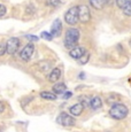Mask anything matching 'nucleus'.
Listing matches in <instances>:
<instances>
[{
    "mask_svg": "<svg viewBox=\"0 0 131 132\" xmlns=\"http://www.w3.org/2000/svg\"><path fill=\"white\" fill-rule=\"evenodd\" d=\"M108 114H109V116L112 118H114V120L121 121V120H124L128 116V114H129V108H128L124 103L117 102V103L112 105Z\"/></svg>",
    "mask_w": 131,
    "mask_h": 132,
    "instance_id": "obj_1",
    "label": "nucleus"
},
{
    "mask_svg": "<svg viewBox=\"0 0 131 132\" xmlns=\"http://www.w3.org/2000/svg\"><path fill=\"white\" fill-rule=\"evenodd\" d=\"M79 34V30L77 29H74V28L68 29L64 37V47L68 48V50H72L74 47H76L80 37Z\"/></svg>",
    "mask_w": 131,
    "mask_h": 132,
    "instance_id": "obj_2",
    "label": "nucleus"
},
{
    "mask_svg": "<svg viewBox=\"0 0 131 132\" xmlns=\"http://www.w3.org/2000/svg\"><path fill=\"white\" fill-rule=\"evenodd\" d=\"M77 14H78V21L82 23H87L91 20V12H90L89 6L86 5L77 6Z\"/></svg>",
    "mask_w": 131,
    "mask_h": 132,
    "instance_id": "obj_3",
    "label": "nucleus"
},
{
    "mask_svg": "<svg viewBox=\"0 0 131 132\" xmlns=\"http://www.w3.org/2000/svg\"><path fill=\"white\" fill-rule=\"evenodd\" d=\"M64 21L69 25H75L78 22V14H77V6L69 8L64 14Z\"/></svg>",
    "mask_w": 131,
    "mask_h": 132,
    "instance_id": "obj_4",
    "label": "nucleus"
},
{
    "mask_svg": "<svg viewBox=\"0 0 131 132\" xmlns=\"http://www.w3.org/2000/svg\"><path fill=\"white\" fill-rule=\"evenodd\" d=\"M56 123L62 126H72V125H75L76 121H75V118L72 117V116H70L69 114L62 111V113H60L59 116H58Z\"/></svg>",
    "mask_w": 131,
    "mask_h": 132,
    "instance_id": "obj_5",
    "label": "nucleus"
},
{
    "mask_svg": "<svg viewBox=\"0 0 131 132\" xmlns=\"http://www.w3.org/2000/svg\"><path fill=\"white\" fill-rule=\"evenodd\" d=\"M19 47H20V39L19 38H16V37L9 38L6 43V53L13 55L17 52Z\"/></svg>",
    "mask_w": 131,
    "mask_h": 132,
    "instance_id": "obj_6",
    "label": "nucleus"
},
{
    "mask_svg": "<svg viewBox=\"0 0 131 132\" xmlns=\"http://www.w3.org/2000/svg\"><path fill=\"white\" fill-rule=\"evenodd\" d=\"M34 51H35V46L32 43H29L28 45L23 47V50L20 52V57H21L23 61H29L32 57V54H34Z\"/></svg>",
    "mask_w": 131,
    "mask_h": 132,
    "instance_id": "obj_7",
    "label": "nucleus"
},
{
    "mask_svg": "<svg viewBox=\"0 0 131 132\" xmlns=\"http://www.w3.org/2000/svg\"><path fill=\"white\" fill-rule=\"evenodd\" d=\"M61 31H62V23H61V21H60V19H55L54 21H53V24H52L50 35H51L53 38H56V37H60Z\"/></svg>",
    "mask_w": 131,
    "mask_h": 132,
    "instance_id": "obj_8",
    "label": "nucleus"
},
{
    "mask_svg": "<svg viewBox=\"0 0 131 132\" xmlns=\"http://www.w3.org/2000/svg\"><path fill=\"white\" fill-rule=\"evenodd\" d=\"M86 53V50H85L84 47H80V46H76L74 47L72 50H70L69 52V55L71 57H74V59H77L78 60L80 56H83V55Z\"/></svg>",
    "mask_w": 131,
    "mask_h": 132,
    "instance_id": "obj_9",
    "label": "nucleus"
},
{
    "mask_svg": "<svg viewBox=\"0 0 131 132\" xmlns=\"http://www.w3.org/2000/svg\"><path fill=\"white\" fill-rule=\"evenodd\" d=\"M90 107H91L93 110H98L102 107V100L100 96L94 95L90 99Z\"/></svg>",
    "mask_w": 131,
    "mask_h": 132,
    "instance_id": "obj_10",
    "label": "nucleus"
},
{
    "mask_svg": "<svg viewBox=\"0 0 131 132\" xmlns=\"http://www.w3.org/2000/svg\"><path fill=\"white\" fill-rule=\"evenodd\" d=\"M83 110H84V107H83L79 102L75 103V105H72L71 107L69 108V113L71 114L72 116H79L80 114L83 113Z\"/></svg>",
    "mask_w": 131,
    "mask_h": 132,
    "instance_id": "obj_11",
    "label": "nucleus"
},
{
    "mask_svg": "<svg viewBox=\"0 0 131 132\" xmlns=\"http://www.w3.org/2000/svg\"><path fill=\"white\" fill-rule=\"evenodd\" d=\"M61 78V69L60 68H54V69L51 71L48 76V80L51 83H55Z\"/></svg>",
    "mask_w": 131,
    "mask_h": 132,
    "instance_id": "obj_12",
    "label": "nucleus"
},
{
    "mask_svg": "<svg viewBox=\"0 0 131 132\" xmlns=\"http://www.w3.org/2000/svg\"><path fill=\"white\" fill-rule=\"evenodd\" d=\"M53 93L54 94H63V93L67 91V86H66L64 83L62 82H59L56 83V84H54V86H53Z\"/></svg>",
    "mask_w": 131,
    "mask_h": 132,
    "instance_id": "obj_13",
    "label": "nucleus"
},
{
    "mask_svg": "<svg viewBox=\"0 0 131 132\" xmlns=\"http://www.w3.org/2000/svg\"><path fill=\"white\" fill-rule=\"evenodd\" d=\"M40 98L44 100H50V101H55L58 99V95L54 94L51 91H43L40 92Z\"/></svg>",
    "mask_w": 131,
    "mask_h": 132,
    "instance_id": "obj_14",
    "label": "nucleus"
},
{
    "mask_svg": "<svg viewBox=\"0 0 131 132\" xmlns=\"http://www.w3.org/2000/svg\"><path fill=\"white\" fill-rule=\"evenodd\" d=\"M89 1H90V5H91L93 8L98 9V11L102 9L106 6L105 0H89Z\"/></svg>",
    "mask_w": 131,
    "mask_h": 132,
    "instance_id": "obj_15",
    "label": "nucleus"
},
{
    "mask_svg": "<svg viewBox=\"0 0 131 132\" xmlns=\"http://www.w3.org/2000/svg\"><path fill=\"white\" fill-rule=\"evenodd\" d=\"M90 96L87 95H80L79 96V103L83 106V107H90Z\"/></svg>",
    "mask_w": 131,
    "mask_h": 132,
    "instance_id": "obj_16",
    "label": "nucleus"
},
{
    "mask_svg": "<svg viewBox=\"0 0 131 132\" xmlns=\"http://www.w3.org/2000/svg\"><path fill=\"white\" fill-rule=\"evenodd\" d=\"M130 1L131 0H116V6L118 7V8L123 9L128 6V4H129Z\"/></svg>",
    "mask_w": 131,
    "mask_h": 132,
    "instance_id": "obj_17",
    "label": "nucleus"
},
{
    "mask_svg": "<svg viewBox=\"0 0 131 132\" xmlns=\"http://www.w3.org/2000/svg\"><path fill=\"white\" fill-rule=\"evenodd\" d=\"M89 59H90V54H89V53H85V54L83 55V56H80L78 60H79L80 64H86L87 61H89Z\"/></svg>",
    "mask_w": 131,
    "mask_h": 132,
    "instance_id": "obj_18",
    "label": "nucleus"
},
{
    "mask_svg": "<svg viewBox=\"0 0 131 132\" xmlns=\"http://www.w3.org/2000/svg\"><path fill=\"white\" fill-rule=\"evenodd\" d=\"M123 13H124V15H127V16H131V1L128 4V6L125 7V8H123Z\"/></svg>",
    "mask_w": 131,
    "mask_h": 132,
    "instance_id": "obj_19",
    "label": "nucleus"
},
{
    "mask_svg": "<svg viewBox=\"0 0 131 132\" xmlns=\"http://www.w3.org/2000/svg\"><path fill=\"white\" fill-rule=\"evenodd\" d=\"M40 37L44 38V39H46V40H52L53 39V37L48 34V32H46V31H43L42 35H40Z\"/></svg>",
    "mask_w": 131,
    "mask_h": 132,
    "instance_id": "obj_20",
    "label": "nucleus"
},
{
    "mask_svg": "<svg viewBox=\"0 0 131 132\" xmlns=\"http://www.w3.org/2000/svg\"><path fill=\"white\" fill-rule=\"evenodd\" d=\"M72 96V92H70V91H66V92L62 94V99L63 100H68V99H70Z\"/></svg>",
    "mask_w": 131,
    "mask_h": 132,
    "instance_id": "obj_21",
    "label": "nucleus"
},
{
    "mask_svg": "<svg viewBox=\"0 0 131 132\" xmlns=\"http://www.w3.org/2000/svg\"><path fill=\"white\" fill-rule=\"evenodd\" d=\"M5 53H6V44L5 43H0V56H2Z\"/></svg>",
    "mask_w": 131,
    "mask_h": 132,
    "instance_id": "obj_22",
    "label": "nucleus"
},
{
    "mask_svg": "<svg viewBox=\"0 0 131 132\" xmlns=\"http://www.w3.org/2000/svg\"><path fill=\"white\" fill-rule=\"evenodd\" d=\"M6 12H7L6 6H5V5H2V4H0V17L4 16V15L6 14Z\"/></svg>",
    "mask_w": 131,
    "mask_h": 132,
    "instance_id": "obj_23",
    "label": "nucleus"
},
{
    "mask_svg": "<svg viewBox=\"0 0 131 132\" xmlns=\"http://www.w3.org/2000/svg\"><path fill=\"white\" fill-rule=\"evenodd\" d=\"M31 100H34V96H28L27 99H24V101H22V102H21V103H22V107H26V106H27Z\"/></svg>",
    "mask_w": 131,
    "mask_h": 132,
    "instance_id": "obj_24",
    "label": "nucleus"
},
{
    "mask_svg": "<svg viewBox=\"0 0 131 132\" xmlns=\"http://www.w3.org/2000/svg\"><path fill=\"white\" fill-rule=\"evenodd\" d=\"M6 108H7V106H6V103L4 102V101H0V114H2L5 110H6Z\"/></svg>",
    "mask_w": 131,
    "mask_h": 132,
    "instance_id": "obj_25",
    "label": "nucleus"
},
{
    "mask_svg": "<svg viewBox=\"0 0 131 132\" xmlns=\"http://www.w3.org/2000/svg\"><path fill=\"white\" fill-rule=\"evenodd\" d=\"M28 39H30V40H34V42H37L38 40V37H36V36H31V35H28V36H26Z\"/></svg>",
    "mask_w": 131,
    "mask_h": 132,
    "instance_id": "obj_26",
    "label": "nucleus"
},
{
    "mask_svg": "<svg viewBox=\"0 0 131 132\" xmlns=\"http://www.w3.org/2000/svg\"><path fill=\"white\" fill-rule=\"evenodd\" d=\"M105 2H106V5H110L113 2V0H105Z\"/></svg>",
    "mask_w": 131,
    "mask_h": 132,
    "instance_id": "obj_27",
    "label": "nucleus"
},
{
    "mask_svg": "<svg viewBox=\"0 0 131 132\" xmlns=\"http://www.w3.org/2000/svg\"><path fill=\"white\" fill-rule=\"evenodd\" d=\"M84 77H85V75L83 72H80L79 73V78H82V79H84Z\"/></svg>",
    "mask_w": 131,
    "mask_h": 132,
    "instance_id": "obj_28",
    "label": "nucleus"
},
{
    "mask_svg": "<svg viewBox=\"0 0 131 132\" xmlns=\"http://www.w3.org/2000/svg\"><path fill=\"white\" fill-rule=\"evenodd\" d=\"M129 44H130V46H131V39H130V43H129Z\"/></svg>",
    "mask_w": 131,
    "mask_h": 132,
    "instance_id": "obj_29",
    "label": "nucleus"
},
{
    "mask_svg": "<svg viewBox=\"0 0 131 132\" xmlns=\"http://www.w3.org/2000/svg\"><path fill=\"white\" fill-rule=\"evenodd\" d=\"M108 132H110V131H108Z\"/></svg>",
    "mask_w": 131,
    "mask_h": 132,
    "instance_id": "obj_30",
    "label": "nucleus"
}]
</instances>
